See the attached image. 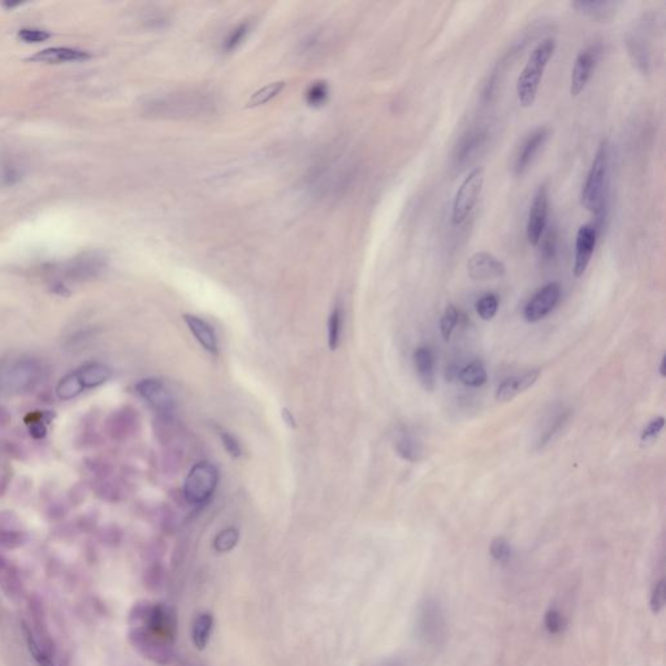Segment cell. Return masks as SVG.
<instances>
[{"label":"cell","instance_id":"6da1fadb","mask_svg":"<svg viewBox=\"0 0 666 666\" xmlns=\"http://www.w3.org/2000/svg\"><path fill=\"white\" fill-rule=\"evenodd\" d=\"M556 47L557 41L555 38H545L533 49L527 59L525 68L516 80V97L523 109H530L535 104L545 68L553 58Z\"/></svg>","mask_w":666,"mask_h":666},{"label":"cell","instance_id":"7a4b0ae2","mask_svg":"<svg viewBox=\"0 0 666 666\" xmlns=\"http://www.w3.org/2000/svg\"><path fill=\"white\" fill-rule=\"evenodd\" d=\"M609 169H610V145L601 141L592 162L590 172L583 183L581 202L583 207L595 215L603 214L608 195Z\"/></svg>","mask_w":666,"mask_h":666},{"label":"cell","instance_id":"3957f363","mask_svg":"<svg viewBox=\"0 0 666 666\" xmlns=\"http://www.w3.org/2000/svg\"><path fill=\"white\" fill-rule=\"evenodd\" d=\"M147 106L150 114L158 116L194 117L208 112L212 102L202 92H178L151 100Z\"/></svg>","mask_w":666,"mask_h":666},{"label":"cell","instance_id":"277c9868","mask_svg":"<svg viewBox=\"0 0 666 666\" xmlns=\"http://www.w3.org/2000/svg\"><path fill=\"white\" fill-rule=\"evenodd\" d=\"M32 624L24 622L26 643L40 666H56L54 661V643L47 630L43 609L40 603L30 601Z\"/></svg>","mask_w":666,"mask_h":666},{"label":"cell","instance_id":"5b68a950","mask_svg":"<svg viewBox=\"0 0 666 666\" xmlns=\"http://www.w3.org/2000/svg\"><path fill=\"white\" fill-rule=\"evenodd\" d=\"M416 631L430 647H439L447 638V618L442 604L433 598H425L418 608Z\"/></svg>","mask_w":666,"mask_h":666},{"label":"cell","instance_id":"8992f818","mask_svg":"<svg viewBox=\"0 0 666 666\" xmlns=\"http://www.w3.org/2000/svg\"><path fill=\"white\" fill-rule=\"evenodd\" d=\"M42 374L41 363L33 358L18 359L0 370V392L16 394L34 387Z\"/></svg>","mask_w":666,"mask_h":666},{"label":"cell","instance_id":"52a82bcc","mask_svg":"<svg viewBox=\"0 0 666 666\" xmlns=\"http://www.w3.org/2000/svg\"><path fill=\"white\" fill-rule=\"evenodd\" d=\"M219 474L217 467L208 462H200L185 479L183 496L192 505H202L207 502L217 490Z\"/></svg>","mask_w":666,"mask_h":666},{"label":"cell","instance_id":"ba28073f","mask_svg":"<svg viewBox=\"0 0 666 666\" xmlns=\"http://www.w3.org/2000/svg\"><path fill=\"white\" fill-rule=\"evenodd\" d=\"M484 185V169L476 166L458 188L452 207V223L454 225L462 224L471 214Z\"/></svg>","mask_w":666,"mask_h":666},{"label":"cell","instance_id":"9c48e42d","mask_svg":"<svg viewBox=\"0 0 666 666\" xmlns=\"http://www.w3.org/2000/svg\"><path fill=\"white\" fill-rule=\"evenodd\" d=\"M548 212H550V195L548 188L545 185H540L539 189L533 195V203L528 212V220L526 226V234L530 245L538 246L543 234L547 229L548 223Z\"/></svg>","mask_w":666,"mask_h":666},{"label":"cell","instance_id":"30bf717a","mask_svg":"<svg viewBox=\"0 0 666 666\" xmlns=\"http://www.w3.org/2000/svg\"><path fill=\"white\" fill-rule=\"evenodd\" d=\"M561 298V286L558 283L544 285L531 297L526 305L523 315L528 323H536L550 314Z\"/></svg>","mask_w":666,"mask_h":666},{"label":"cell","instance_id":"8fae6325","mask_svg":"<svg viewBox=\"0 0 666 666\" xmlns=\"http://www.w3.org/2000/svg\"><path fill=\"white\" fill-rule=\"evenodd\" d=\"M467 272L475 281H490L502 277L507 272L505 265L487 251L475 253L467 262Z\"/></svg>","mask_w":666,"mask_h":666},{"label":"cell","instance_id":"7c38bea8","mask_svg":"<svg viewBox=\"0 0 666 666\" xmlns=\"http://www.w3.org/2000/svg\"><path fill=\"white\" fill-rule=\"evenodd\" d=\"M135 389L151 408L159 413H171L175 408V399L166 385L158 379H143L135 385Z\"/></svg>","mask_w":666,"mask_h":666},{"label":"cell","instance_id":"4fadbf2b","mask_svg":"<svg viewBox=\"0 0 666 666\" xmlns=\"http://www.w3.org/2000/svg\"><path fill=\"white\" fill-rule=\"evenodd\" d=\"M598 242V231L593 225H582L578 229L575 238V257L573 274L575 277H581L586 272L591 262L592 254Z\"/></svg>","mask_w":666,"mask_h":666},{"label":"cell","instance_id":"5bb4252c","mask_svg":"<svg viewBox=\"0 0 666 666\" xmlns=\"http://www.w3.org/2000/svg\"><path fill=\"white\" fill-rule=\"evenodd\" d=\"M598 51L595 47L583 50L575 59L574 67L570 78V94L571 97H578L586 89L587 83L591 80L592 72L596 67Z\"/></svg>","mask_w":666,"mask_h":666},{"label":"cell","instance_id":"9a60e30c","mask_svg":"<svg viewBox=\"0 0 666 666\" xmlns=\"http://www.w3.org/2000/svg\"><path fill=\"white\" fill-rule=\"evenodd\" d=\"M548 135H550V129L545 126H540L535 129L533 133L526 138V141L521 146L516 155V164H514V172L516 176L523 175L528 169L535 155L538 154V151L540 150L544 142L547 141Z\"/></svg>","mask_w":666,"mask_h":666},{"label":"cell","instance_id":"2e32d148","mask_svg":"<svg viewBox=\"0 0 666 666\" xmlns=\"http://www.w3.org/2000/svg\"><path fill=\"white\" fill-rule=\"evenodd\" d=\"M106 267L104 259L98 254L83 255L80 259H75L71 263L63 267V274L71 280H86L99 275Z\"/></svg>","mask_w":666,"mask_h":666},{"label":"cell","instance_id":"e0dca14e","mask_svg":"<svg viewBox=\"0 0 666 666\" xmlns=\"http://www.w3.org/2000/svg\"><path fill=\"white\" fill-rule=\"evenodd\" d=\"M539 376H540V370L535 368V370L527 371L523 375L509 377L500 385L499 389L496 392V400L501 402L513 400L519 393L530 389L533 384L538 382Z\"/></svg>","mask_w":666,"mask_h":666},{"label":"cell","instance_id":"ac0fdd59","mask_svg":"<svg viewBox=\"0 0 666 666\" xmlns=\"http://www.w3.org/2000/svg\"><path fill=\"white\" fill-rule=\"evenodd\" d=\"M90 54L86 51L68 49V47H52L37 52L33 56L28 59L34 63H46V64H60L67 61H85L90 59Z\"/></svg>","mask_w":666,"mask_h":666},{"label":"cell","instance_id":"d6986e66","mask_svg":"<svg viewBox=\"0 0 666 666\" xmlns=\"http://www.w3.org/2000/svg\"><path fill=\"white\" fill-rule=\"evenodd\" d=\"M414 366H416L418 377L422 385L425 387V391H433L436 385V380H435L436 361H435L432 350L427 346L418 348L414 353Z\"/></svg>","mask_w":666,"mask_h":666},{"label":"cell","instance_id":"ffe728a7","mask_svg":"<svg viewBox=\"0 0 666 666\" xmlns=\"http://www.w3.org/2000/svg\"><path fill=\"white\" fill-rule=\"evenodd\" d=\"M183 320H185L186 325L189 327V329L193 333V336L195 337V340L202 345V348L207 350L208 353H211V354H217L219 345H217V334H215L214 328L208 325L207 322H205L203 319L195 317V315H190V314H185Z\"/></svg>","mask_w":666,"mask_h":666},{"label":"cell","instance_id":"44dd1931","mask_svg":"<svg viewBox=\"0 0 666 666\" xmlns=\"http://www.w3.org/2000/svg\"><path fill=\"white\" fill-rule=\"evenodd\" d=\"M618 3L616 1H607V0H579L571 3V7H574L576 11L582 12L587 16L596 18V20H605L612 16V13L616 11Z\"/></svg>","mask_w":666,"mask_h":666},{"label":"cell","instance_id":"7402d4cb","mask_svg":"<svg viewBox=\"0 0 666 666\" xmlns=\"http://www.w3.org/2000/svg\"><path fill=\"white\" fill-rule=\"evenodd\" d=\"M75 373L78 375L85 389L97 388L102 384L109 382V377H111V370L109 367L100 365V363L86 365Z\"/></svg>","mask_w":666,"mask_h":666},{"label":"cell","instance_id":"603a6c76","mask_svg":"<svg viewBox=\"0 0 666 666\" xmlns=\"http://www.w3.org/2000/svg\"><path fill=\"white\" fill-rule=\"evenodd\" d=\"M394 448L401 458L408 462H416L423 456V448L416 436L408 432H401L394 442Z\"/></svg>","mask_w":666,"mask_h":666},{"label":"cell","instance_id":"cb8c5ba5","mask_svg":"<svg viewBox=\"0 0 666 666\" xmlns=\"http://www.w3.org/2000/svg\"><path fill=\"white\" fill-rule=\"evenodd\" d=\"M212 624H214V618L208 613H202L195 618L193 624L192 638L194 646L198 650H202L206 648L210 641L211 630H212Z\"/></svg>","mask_w":666,"mask_h":666},{"label":"cell","instance_id":"d4e9b609","mask_svg":"<svg viewBox=\"0 0 666 666\" xmlns=\"http://www.w3.org/2000/svg\"><path fill=\"white\" fill-rule=\"evenodd\" d=\"M458 377L467 387H482L487 382V371L482 362L475 361L473 363L464 367Z\"/></svg>","mask_w":666,"mask_h":666},{"label":"cell","instance_id":"484cf974","mask_svg":"<svg viewBox=\"0 0 666 666\" xmlns=\"http://www.w3.org/2000/svg\"><path fill=\"white\" fill-rule=\"evenodd\" d=\"M0 584L4 588V591L8 592L9 595H18L21 583L17 576V571L9 564L8 561L4 557L0 556Z\"/></svg>","mask_w":666,"mask_h":666},{"label":"cell","instance_id":"4316f807","mask_svg":"<svg viewBox=\"0 0 666 666\" xmlns=\"http://www.w3.org/2000/svg\"><path fill=\"white\" fill-rule=\"evenodd\" d=\"M83 385L77 373L66 376L58 385V397L60 400H73L80 393H83Z\"/></svg>","mask_w":666,"mask_h":666},{"label":"cell","instance_id":"83f0119b","mask_svg":"<svg viewBox=\"0 0 666 666\" xmlns=\"http://www.w3.org/2000/svg\"><path fill=\"white\" fill-rule=\"evenodd\" d=\"M284 87H285V83H284V81H277V83L267 85V86L259 89L258 92H254V94L250 97L248 106H249V107H257V106H262V104H265V103H268L270 100H272L275 97H277V95L281 92Z\"/></svg>","mask_w":666,"mask_h":666},{"label":"cell","instance_id":"f1b7e54d","mask_svg":"<svg viewBox=\"0 0 666 666\" xmlns=\"http://www.w3.org/2000/svg\"><path fill=\"white\" fill-rule=\"evenodd\" d=\"M342 332V310L336 306L328 320V345L332 350H336L340 345Z\"/></svg>","mask_w":666,"mask_h":666},{"label":"cell","instance_id":"f546056e","mask_svg":"<svg viewBox=\"0 0 666 666\" xmlns=\"http://www.w3.org/2000/svg\"><path fill=\"white\" fill-rule=\"evenodd\" d=\"M499 297L496 294L493 293L484 294L483 297L476 301V305H475L476 313L483 320H491L496 317L499 311Z\"/></svg>","mask_w":666,"mask_h":666},{"label":"cell","instance_id":"4dcf8cb0","mask_svg":"<svg viewBox=\"0 0 666 666\" xmlns=\"http://www.w3.org/2000/svg\"><path fill=\"white\" fill-rule=\"evenodd\" d=\"M249 21H243L240 25L236 26L234 30H231V33L226 35V38L223 42V50L226 51V52H232V51L236 50L243 42V40L246 38V35L249 34Z\"/></svg>","mask_w":666,"mask_h":666},{"label":"cell","instance_id":"1f68e13d","mask_svg":"<svg viewBox=\"0 0 666 666\" xmlns=\"http://www.w3.org/2000/svg\"><path fill=\"white\" fill-rule=\"evenodd\" d=\"M240 539V533L236 528H226L219 533L214 540V548L217 552L225 553L234 550Z\"/></svg>","mask_w":666,"mask_h":666},{"label":"cell","instance_id":"d6a6232c","mask_svg":"<svg viewBox=\"0 0 666 666\" xmlns=\"http://www.w3.org/2000/svg\"><path fill=\"white\" fill-rule=\"evenodd\" d=\"M328 95H329L328 83L325 81H317L308 87L305 98L310 106L317 107V106H322L325 100L328 99Z\"/></svg>","mask_w":666,"mask_h":666},{"label":"cell","instance_id":"836d02e7","mask_svg":"<svg viewBox=\"0 0 666 666\" xmlns=\"http://www.w3.org/2000/svg\"><path fill=\"white\" fill-rule=\"evenodd\" d=\"M461 319V313L456 306L449 305L445 308L442 314V320H440V331H442V337L445 340H449L452 333L454 331L456 325Z\"/></svg>","mask_w":666,"mask_h":666},{"label":"cell","instance_id":"e575fe53","mask_svg":"<svg viewBox=\"0 0 666 666\" xmlns=\"http://www.w3.org/2000/svg\"><path fill=\"white\" fill-rule=\"evenodd\" d=\"M664 425H665L664 416H658L653 420H650V425H647L643 430V433H641V445L643 447H650L653 442H656V439L660 436Z\"/></svg>","mask_w":666,"mask_h":666},{"label":"cell","instance_id":"d590c367","mask_svg":"<svg viewBox=\"0 0 666 666\" xmlns=\"http://www.w3.org/2000/svg\"><path fill=\"white\" fill-rule=\"evenodd\" d=\"M540 245V254L541 258L545 259V260H550V259L555 258L556 255V248H557V236H556V231L553 228H550V231L544 234L541 237L540 242L538 243V246Z\"/></svg>","mask_w":666,"mask_h":666},{"label":"cell","instance_id":"8d00e7d4","mask_svg":"<svg viewBox=\"0 0 666 666\" xmlns=\"http://www.w3.org/2000/svg\"><path fill=\"white\" fill-rule=\"evenodd\" d=\"M544 624H545V629L548 630V633L559 634L564 631L567 622H565V618L562 616V613L558 609L552 608L545 613Z\"/></svg>","mask_w":666,"mask_h":666},{"label":"cell","instance_id":"74e56055","mask_svg":"<svg viewBox=\"0 0 666 666\" xmlns=\"http://www.w3.org/2000/svg\"><path fill=\"white\" fill-rule=\"evenodd\" d=\"M490 552H491L493 559L502 562V564L508 562L510 556H511V548H510L508 540L504 539V538H500V536L499 538H495L492 541Z\"/></svg>","mask_w":666,"mask_h":666},{"label":"cell","instance_id":"f35d334b","mask_svg":"<svg viewBox=\"0 0 666 666\" xmlns=\"http://www.w3.org/2000/svg\"><path fill=\"white\" fill-rule=\"evenodd\" d=\"M665 605V579L661 578L653 587L650 595V608L653 613H660Z\"/></svg>","mask_w":666,"mask_h":666},{"label":"cell","instance_id":"ab89813d","mask_svg":"<svg viewBox=\"0 0 666 666\" xmlns=\"http://www.w3.org/2000/svg\"><path fill=\"white\" fill-rule=\"evenodd\" d=\"M51 34L49 32L40 30V29H23L18 33V38L26 43H38V42L49 40Z\"/></svg>","mask_w":666,"mask_h":666},{"label":"cell","instance_id":"60d3db41","mask_svg":"<svg viewBox=\"0 0 666 666\" xmlns=\"http://www.w3.org/2000/svg\"><path fill=\"white\" fill-rule=\"evenodd\" d=\"M220 439H222L223 447L228 452L229 456H232V457H240L241 456V447H240L238 442L234 439V436H232L229 432H226V431H222Z\"/></svg>","mask_w":666,"mask_h":666},{"label":"cell","instance_id":"b9f144b4","mask_svg":"<svg viewBox=\"0 0 666 666\" xmlns=\"http://www.w3.org/2000/svg\"><path fill=\"white\" fill-rule=\"evenodd\" d=\"M24 536L23 533L15 531H0V547L4 548H16L23 544Z\"/></svg>","mask_w":666,"mask_h":666},{"label":"cell","instance_id":"7bdbcfd3","mask_svg":"<svg viewBox=\"0 0 666 666\" xmlns=\"http://www.w3.org/2000/svg\"><path fill=\"white\" fill-rule=\"evenodd\" d=\"M283 416H284V419L286 420V423H289V425H291V427H294V425H294V419H293V416H291V413H289V410H283Z\"/></svg>","mask_w":666,"mask_h":666},{"label":"cell","instance_id":"ee69618b","mask_svg":"<svg viewBox=\"0 0 666 666\" xmlns=\"http://www.w3.org/2000/svg\"><path fill=\"white\" fill-rule=\"evenodd\" d=\"M660 374L662 377H665V357L661 361V365H660Z\"/></svg>","mask_w":666,"mask_h":666}]
</instances>
